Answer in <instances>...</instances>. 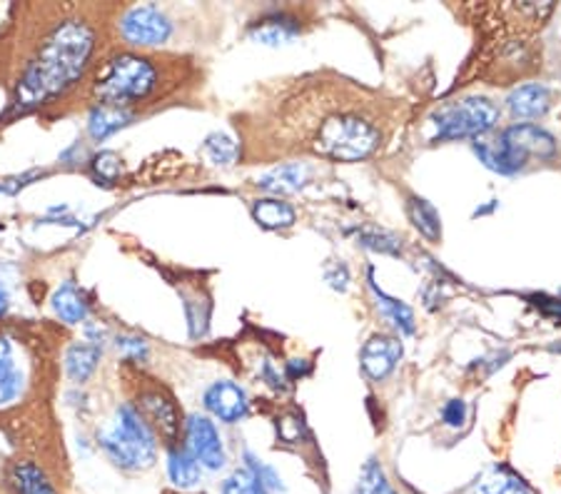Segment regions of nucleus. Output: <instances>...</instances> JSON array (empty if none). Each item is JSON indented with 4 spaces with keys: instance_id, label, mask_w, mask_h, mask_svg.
I'll use <instances>...</instances> for the list:
<instances>
[{
    "instance_id": "19",
    "label": "nucleus",
    "mask_w": 561,
    "mask_h": 494,
    "mask_svg": "<svg viewBox=\"0 0 561 494\" xmlns=\"http://www.w3.org/2000/svg\"><path fill=\"white\" fill-rule=\"evenodd\" d=\"M252 215H255V220L267 230L293 228L297 218L293 205L279 200V197H262V200H255V205H252Z\"/></svg>"
},
{
    "instance_id": "9",
    "label": "nucleus",
    "mask_w": 561,
    "mask_h": 494,
    "mask_svg": "<svg viewBox=\"0 0 561 494\" xmlns=\"http://www.w3.org/2000/svg\"><path fill=\"white\" fill-rule=\"evenodd\" d=\"M138 412L142 415V420L152 427V433L158 429L160 437H165L170 447H178L175 443H178L180 425H183V422H180V412L170 394H165L162 390L142 392Z\"/></svg>"
},
{
    "instance_id": "30",
    "label": "nucleus",
    "mask_w": 561,
    "mask_h": 494,
    "mask_svg": "<svg viewBox=\"0 0 561 494\" xmlns=\"http://www.w3.org/2000/svg\"><path fill=\"white\" fill-rule=\"evenodd\" d=\"M362 245L379 250V253H400L402 242L400 238L389 235V232H362Z\"/></svg>"
},
{
    "instance_id": "8",
    "label": "nucleus",
    "mask_w": 561,
    "mask_h": 494,
    "mask_svg": "<svg viewBox=\"0 0 561 494\" xmlns=\"http://www.w3.org/2000/svg\"><path fill=\"white\" fill-rule=\"evenodd\" d=\"M185 439L190 455L201 462L203 470L217 472L222 470L225 462H228V455H225V445L220 435H217L215 425L207 417L193 415L185 422Z\"/></svg>"
},
{
    "instance_id": "23",
    "label": "nucleus",
    "mask_w": 561,
    "mask_h": 494,
    "mask_svg": "<svg viewBox=\"0 0 561 494\" xmlns=\"http://www.w3.org/2000/svg\"><path fill=\"white\" fill-rule=\"evenodd\" d=\"M407 212H410V220L414 222V228H417L424 238L439 240L442 222H439V212L432 203L422 200V197H412L410 205H407Z\"/></svg>"
},
{
    "instance_id": "22",
    "label": "nucleus",
    "mask_w": 561,
    "mask_h": 494,
    "mask_svg": "<svg viewBox=\"0 0 561 494\" xmlns=\"http://www.w3.org/2000/svg\"><path fill=\"white\" fill-rule=\"evenodd\" d=\"M101 363V349L85 343L72 345L66 353V375L72 382H85Z\"/></svg>"
},
{
    "instance_id": "7",
    "label": "nucleus",
    "mask_w": 561,
    "mask_h": 494,
    "mask_svg": "<svg viewBox=\"0 0 561 494\" xmlns=\"http://www.w3.org/2000/svg\"><path fill=\"white\" fill-rule=\"evenodd\" d=\"M117 33L130 48H156L170 41L173 21L158 5H135L117 18Z\"/></svg>"
},
{
    "instance_id": "18",
    "label": "nucleus",
    "mask_w": 561,
    "mask_h": 494,
    "mask_svg": "<svg viewBox=\"0 0 561 494\" xmlns=\"http://www.w3.org/2000/svg\"><path fill=\"white\" fill-rule=\"evenodd\" d=\"M474 494H531L527 482L506 467H490L474 484Z\"/></svg>"
},
{
    "instance_id": "12",
    "label": "nucleus",
    "mask_w": 561,
    "mask_h": 494,
    "mask_svg": "<svg viewBox=\"0 0 561 494\" xmlns=\"http://www.w3.org/2000/svg\"><path fill=\"white\" fill-rule=\"evenodd\" d=\"M5 487L11 494H60L48 470L35 460H15L8 464Z\"/></svg>"
},
{
    "instance_id": "4",
    "label": "nucleus",
    "mask_w": 561,
    "mask_h": 494,
    "mask_svg": "<svg viewBox=\"0 0 561 494\" xmlns=\"http://www.w3.org/2000/svg\"><path fill=\"white\" fill-rule=\"evenodd\" d=\"M382 142V130L367 113L352 111H328L314 118L310 128V146L317 156L334 160V163H357L373 156Z\"/></svg>"
},
{
    "instance_id": "28",
    "label": "nucleus",
    "mask_w": 561,
    "mask_h": 494,
    "mask_svg": "<svg viewBox=\"0 0 561 494\" xmlns=\"http://www.w3.org/2000/svg\"><path fill=\"white\" fill-rule=\"evenodd\" d=\"M205 156L213 160L215 165H230L238 160V146L228 138V135H210L205 140Z\"/></svg>"
},
{
    "instance_id": "35",
    "label": "nucleus",
    "mask_w": 561,
    "mask_h": 494,
    "mask_svg": "<svg viewBox=\"0 0 561 494\" xmlns=\"http://www.w3.org/2000/svg\"><path fill=\"white\" fill-rule=\"evenodd\" d=\"M5 310H8V292H5V287L0 285V318H3Z\"/></svg>"
},
{
    "instance_id": "34",
    "label": "nucleus",
    "mask_w": 561,
    "mask_h": 494,
    "mask_svg": "<svg viewBox=\"0 0 561 494\" xmlns=\"http://www.w3.org/2000/svg\"><path fill=\"white\" fill-rule=\"evenodd\" d=\"M347 280H350L347 267H342V265H340L337 273H328V283H330L332 287H337V290H345V287H347Z\"/></svg>"
},
{
    "instance_id": "20",
    "label": "nucleus",
    "mask_w": 561,
    "mask_h": 494,
    "mask_svg": "<svg viewBox=\"0 0 561 494\" xmlns=\"http://www.w3.org/2000/svg\"><path fill=\"white\" fill-rule=\"evenodd\" d=\"M53 310H56V314L66 322V325H78V322L85 320L88 314L85 295L72 283H66L56 292V298H53Z\"/></svg>"
},
{
    "instance_id": "14",
    "label": "nucleus",
    "mask_w": 561,
    "mask_h": 494,
    "mask_svg": "<svg viewBox=\"0 0 561 494\" xmlns=\"http://www.w3.org/2000/svg\"><path fill=\"white\" fill-rule=\"evenodd\" d=\"M551 95L549 88L541 83H529L517 90H512L510 97H506V107H510L514 118H541L549 111Z\"/></svg>"
},
{
    "instance_id": "31",
    "label": "nucleus",
    "mask_w": 561,
    "mask_h": 494,
    "mask_svg": "<svg viewBox=\"0 0 561 494\" xmlns=\"http://www.w3.org/2000/svg\"><path fill=\"white\" fill-rule=\"evenodd\" d=\"M442 420L451 429H459L467 422V402L465 400H449L442 410Z\"/></svg>"
},
{
    "instance_id": "11",
    "label": "nucleus",
    "mask_w": 561,
    "mask_h": 494,
    "mask_svg": "<svg viewBox=\"0 0 561 494\" xmlns=\"http://www.w3.org/2000/svg\"><path fill=\"white\" fill-rule=\"evenodd\" d=\"M400 359H402V343L389 335H375L373 340H367L359 353L362 370H365L369 380L375 382L385 380V377L394 370Z\"/></svg>"
},
{
    "instance_id": "10",
    "label": "nucleus",
    "mask_w": 561,
    "mask_h": 494,
    "mask_svg": "<svg viewBox=\"0 0 561 494\" xmlns=\"http://www.w3.org/2000/svg\"><path fill=\"white\" fill-rule=\"evenodd\" d=\"M502 138L506 146H510L517 156H522L529 163V158H539V160H549L554 158L557 152V140L551 138L547 130H541L539 125L531 123H522V125H512L502 133Z\"/></svg>"
},
{
    "instance_id": "16",
    "label": "nucleus",
    "mask_w": 561,
    "mask_h": 494,
    "mask_svg": "<svg viewBox=\"0 0 561 494\" xmlns=\"http://www.w3.org/2000/svg\"><path fill=\"white\" fill-rule=\"evenodd\" d=\"M474 152L486 168L494 170V173H502V175H514V173H519L524 165H527V160L517 156V152L506 146L502 135L492 142H479L477 140Z\"/></svg>"
},
{
    "instance_id": "13",
    "label": "nucleus",
    "mask_w": 561,
    "mask_h": 494,
    "mask_svg": "<svg viewBox=\"0 0 561 494\" xmlns=\"http://www.w3.org/2000/svg\"><path fill=\"white\" fill-rule=\"evenodd\" d=\"M205 407L210 410L217 420L232 425V422H240L248 415L250 402H248L245 390H242L240 384L215 382L213 388L205 392Z\"/></svg>"
},
{
    "instance_id": "2",
    "label": "nucleus",
    "mask_w": 561,
    "mask_h": 494,
    "mask_svg": "<svg viewBox=\"0 0 561 494\" xmlns=\"http://www.w3.org/2000/svg\"><path fill=\"white\" fill-rule=\"evenodd\" d=\"M160 90L158 62L133 50H115L101 58L76 93V101L93 107H115L130 113L133 105L150 101Z\"/></svg>"
},
{
    "instance_id": "21",
    "label": "nucleus",
    "mask_w": 561,
    "mask_h": 494,
    "mask_svg": "<svg viewBox=\"0 0 561 494\" xmlns=\"http://www.w3.org/2000/svg\"><path fill=\"white\" fill-rule=\"evenodd\" d=\"M307 177H310V170H307V165L293 163V165L277 168L270 175L262 177L260 187L270 193H297L307 183Z\"/></svg>"
},
{
    "instance_id": "24",
    "label": "nucleus",
    "mask_w": 561,
    "mask_h": 494,
    "mask_svg": "<svg viewBox=\"0 0 561 494\" xmlns=\"http://www.w3.org/2000/svg\"><path fill=\"white\" fill-rule=\"evenodd\" d=\"M355 494H400L389 482L385 467L377 460H367L359 470V480L355 484Z\"/></svg>"
},
{
    "instance_id": "5",
    "label": "nucleus",
    "mask_w": 561,
    "mask_h": 494,
    "mask_svg": "<svg viewBox=\"0 0 561 494\" xmlns=\"http://www.w3.org/2000/svg\"><path fill=\"white\" fill-rule=\"evenodd\" d=\"M98 439L107 460L121 470L142 472L150 470L158 460V437L130 404H123L115 412L113 422H107Z\"/></svg>"
},
{
    "instance_id": "27",
    "label": "nucleus",
    "mask_w": 561,
    "mask_h": 494,
    "mask_svg": "<svg viewBox=\"0 0 561 494\" xmlns=\"http://www.w3.org/2000/svg\"><path fill=\"white\" fill-rule=\"evenodd\" d=\"M220 494H270L262 482L252 474L248 467L234 470L228 480L220 484Z\"/></svg>"
},
{
    "instance_id": "25",
    "label": "nucleus",
    "mask_w": 561,
    "mask_h": 494,
    "mask_svg": "<svg viewBox=\"0 0 561 494\" xmlns=\"http://www.w3.org/2000/svg\"><path fill=\"white\" fill-rule=\"evenodd\" d=\"M130 120V113L115 111V107H93V115H90V135L95 140H103L115 130H121L125 123Z\"/></svg>"
},
{
    "instance_id": "15",
    "label": "nucleus",
    "mask_w": 561,
    "mask_h": 494,
    "mask_svg": "<svg viewBox=\"0 0 561 494\" xmlns=\"http://www.w3.org/2000/svg\"><path fill=\"white\" fill-rule=\"evenodd\" d=\"M250 35L265 45H283L300 35V21L289 13H270L252 25Z\"/></svg>"
},
{
    "instance_id": "1",
    "label": "nucleus",
    "mask_w": 561,
    "mask_h": 494,
    "mask_svg": "<svg viewBox=\"0 0 561 494\" xmlns=\"http://www.w3.org/2000/svg\"><path fill=\"white\" fill-rule=\"evenodd\" d=\"M21 21L0 43V85L8 111L25 115L68 101L101 62L103 25L90 8H15Z\"/></svg>"
},
{
    "instance_id": "3",
    "label": "nucleus",
    "mask_w": 561,
    "mask_h": 494,
    "mask_svg": "<svg viewBox=\"0 0 561 494\" xmlns=\"http://www.w3.org/2000/svg\"><path fill=\"white\" fill-rule=\"evenodd\" d=\"M45 349L31 330L0 328V417L15 415L41 394Z\"/></svg>"
},
{
    "instance_id": "33",
    "label": "nucleus",
    "mask_w": 561,
    "mask_h": 494,
    "mask_svg": "<svg viewBox=\"0 0 561 494\" xmlns=\"http://www.w3.org/2000/svg\"><path fill=\"white\" fill-rule=\"evenodd\" d=\"M534 302H537V308H541V312L561 322V300H551L545 298V295H539V298H534Z\"/></svg>"
},
{
    "instance_id": "29",
    "label": "nucleus",
    "mask_w": 561,
    "mask_h": 494,
    "mask_svg": "<svg viewBox=\"0 0 561 494\" xmlns=\"http://www.w3.org/2000/svg\"><path fill=\"white\" fill-rule=\"evenodd\" d=\"M245 467L248 470L255 474V478L262 482V487H265L270 494H283L285 492V484L279 480V474L273 470V467H267L265 462L255 457L252 452H245Z\"/></svg>"
},
{
    "instance_id": "32",
    "label": "nucleus",
    "mask_w": 561,
    "mask_h": 494,
    "mask_svg": "<svg viewBox=\"0 0 561 494\" xmlns=\"http://www.w3.org/2000/svg\"><path fill=\"white\" fill-rule=\"evenodd\" d=\"M95 168H98V173H101L103 177L113 180L117 175V170H121V160H117L115 156H111V152H103V156L98 158Z\"/></svg>"
},
{
    "instance_id": "26",
    "label": "nucleus",
    "mask_w": 561,
    "mask_h": 494,
    "mask_svg": "<svg viewBox=\"0 0 561 494\" xmlns=\"http://www.w3.org/2000/svg\"><path fill=\"white\" fill-rule=\"evenodd\" d=\"M373 290H375L377 300H379V308H382V312L387 314V318L392 320V325L397 330H402L404 335H412V332H414V314H412V310L407 308L402 300H394V298H389V295H385L382 290H377L375 283H373Z\"/></svg>"
},
{
    "instance_id": "17",
    "label": "nucleus",
    "mask_w": 561,
    "mask_h": 494,
    "mask_svg": "<svg viewBox=\"0 0 561 494\" xmlns=\"http://www.w3.org/2000/svg\"><path fill=\"white\" fill-rule=\"evenodd\" d=\"M168 478L180 490H193L203 478V467L190 455L187 447H170Z\"/></svg>"
},
{
    "instance_id": "6",
    "label": "nucleus",
    "mask_w": 561,
    "mask_h": 494,
    "mask_svg": "<svg viewBox=\"0 0 561 494\" xmlns=\"http://www.w3.org/2000/svg\"><path fill=\"white\" fill-rule=\"evenodd\" d=\"M496 120H500V107H496L490 97H459V101L445 103L434 111V140L445 142L479 138V135L490 133Z\"/></svg>"
}]
</instances>
